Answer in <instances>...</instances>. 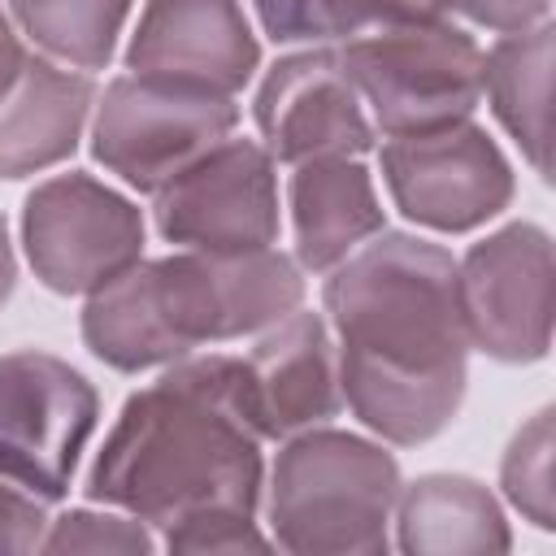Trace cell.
Here are the masks:
<instances>
[{
	"label": "cell",
	"instance_id": "6da1fadb",
	"mask_svg": "<svg viewBox=\"0 0 556 556\" xmlns=\"http://www.w3.org/2000/svg\"><path fill=\"white\" fill-rule=\"evenodd\" d=\"M326 274L321 304L339 339L343 404L395 447L443 434L469 382L456 256L443 243L378 230Z\"/></svg>",
	"mask_w": 556,
	"mask_h": 556
},
{
	"label": "cell",
	"instance_id": "7a4b0ae2",
	"mask_svg": "<svg viewBox=\"0 0 556 556\" xmlns=\"http://www.w3.org/2000/svg\"><path fill=\"white\" fill-rule=\"evenodd\" d=\"M261 443L243 356H182L122 404L91 460L87 500L161 530L208 508L256 513Z\"/></svg>",
	"mask_w": 556,
	"mask_h": 556
},
{
	"label": "cell",
	"instance_id": "3957f363",
	"mask_svg": "<svg viewBox=\"0 0 556 556\" xmlns=\"http://www.w3.org/2000/svg\"><path fill=\"white\" fill-rule=\"evenodd\" d=\"M304 300L300 261L269 248L135 261L83 304V343L117 374L165 369L204 343L261 334Z\"/></svg>",
	"mask_w": 556,
	"mask_h": 556
},
{
	"label": "cell",
	"instance_id": "277c9868",
	"mask_svg": "<svg viewBox=\"0 0 556 556\" xmlns=\"http://www.w3.org/2000/svg\"><path fill=\"white\" fill-rule=\"evenodd\" d=\"M395 456L348 430L313 426L282 439L269 469L274 543L300 556H382L400 500Z\"/></svg>",
	"mask_w": 556,
	"mask_h": 556
},
{
	"label": "cell",
	"instance_id": "5b68a950",
	"mask_svg": "<svg viewBox=\"0 0 556 556\" xmlns=\"http://www.w3.org/2000/svg\"><path fill=\"white\" fill-rule=\"evenodd\" d=\"M339 61L387 139L465 122L482 100V48L447 17L352 35Z\"/></svg>",
	"mask_w": 556,
	"mask_h": 556
},
{
	"label": "cell",
	"instance_id": "8992f818",
	"mask_svg": "<svg viewBox=\"0 0 556 556\" xmlns=\"http://www.w3.org/2000/svg\"><path fill=\"white\" fill-rule=\"evenodd\" d=\"M235 126H239L235 96L122 74L104 87L96 104L91 152L126 187L156 195L174 174H182L208 148L230 139Z\"/></svg>",
	"mask_w": 556,
	"mask_h": 556
},
{
	"label": "cell",
	"instance_id": "52a82bcc",
	"mask_svg": "<svg viewBox=\"0 0 556 556\" xmlns=\"http://www.w3.org/2000/svg\"><path fill=\"white\" fill-rule=\"evenodd\" d=\"M100 421L96 387L52 352L0 356V478L61 500Z\"/></svg>",
	"mask_w": 556,
	"mask_h": 556
},
{
	"label": "cell",
	"instance_id": "ba28073f",
	"mask_svg": "<svg viewBox=\"0 0 556 556\" xmlns=\"http://www.w3.org/2000/svg\"><path fill=\"white\" fill-rule=\"evenodd\" d=\"M22 248L56 295H91L143 256V213L91 174H56L22 204Z\"/></svg>",
	"mask_w": 556,
	"mask_h": 556
},
{
	"label": "cell",
	"instance_id": "9c48e42d",
	"mask_svg": "<svg viewBox=\"0 0 556 556\" xmlns=\"http://www.w3.org/2000/svg\"><path fill=\"white\" fill-rule=\"evenodd\" d=\"M382 182L395 208L439 235L486 226L513 204V165L478 122H452L426 135L382 143Z\"/></svg>",
	"mask_w": 556,
	"mask_h": 556
},
{
	"label": "cell",
	"instance_id": "30bf717a",
	"mask_svg": "<svg viewBox=\"0 0 556 556\" xmlns=\"http://www.w3.org/2000/svg\"><path fill=\"white\" fill-rule=\"evenodd\" d=\"M460 274V308L469 348L504 365L543 361L552 348V308H556V261L552 235L534 222H508L495 235L478 239Z\"/></svg>",
	"mask_w": 556,
	"mask_h": 556
},
{
	"label": "cell",
	"instance_id": "8fae6325",
	"mask_svg": "<svg viewBox=\"0 0 556 556\" xmlns=\"http://www.w3.org/2000/svg\"><path fill=\"white\" fill-rule=\"evenodd\" d=\"M256 139H222L156 195V230L191 252H248L278 239V174Z\"/></svg>",
	"mask_w": 556,
	"mask_h": 556
},
{
	"label": "cell",
	"instance_id": "7c38bea8",
	"mask_svg": "<svg viewBox=\"0 0 556 556\" xmlns=\"http://www.w3.org/2000/svg\"><path fill=\"white\" fill-rule=\"evenodd\" d=\"M256 130L274 161L300 165L317 156H365L374 126L334 48L278 56L256 87Z\"/></svg>",
	"mask_w": 556,
	"mask_h": 556
},
{
	"label": "cell",
	"instance_id": "4fadbf2b",
	"mask_svg": "<svg viewBox=\"0 0 556 556\" xmlns=\"http://www.w3.org/2000/svg\"><path fill=\"white\" fill-rule=\"evenodd\" d=\"M261 65V43L239 0H148L126 48V70L169 87L239 96Z\"/></svg>",
	"mask_w": 556,
	"mask_h": 556
},
{
	"label": "cell",
	"instance_id": "5bb4252c",
	"mask_svg": "<svg viewBox=\"0 0 556 556\" xmlns=\"http://www.w3.org/2000/svg\"><path fill=\"white\" fill-rule=\"evenodd\" d=\"M243 374L252 417L265 439H291L300 430L326 426L343 408L334 343L321 313L295 308L261 330L256 348L243 356Z\"/></svg>",
	"mask_w": 556,
	"mask_h": 556
},
{
	"label": "cell",
	"instance_id": "9a60e30c",
	"mask_svg": "<svg viewBox=\"0 0 556 556\" xmlns=\"http://www.w3.org/2000/svg\"><path fill=\"white\" fill-rule=\"evenodd\" d=\"M96 109V83L83 70L48 56H26L13 87L0 96V178H26L61 165Z\"/></svg>",
	"mask_w": 556,
	"mask_h": 556
},
{
	"label": "cell",
	"instance_id": "2e32d148",
	"mask_svg": "<svg viewBox=\"0 0 556 556\" xmlns=\"http://www.w3.org/2000/svg\"><path fill=\"white\" fill-rule=\"evenodd\" d=\"M287 204L295 226V261L313 274L334 269L348 252L387 230L374 174L361 165V156L300 161L287 182Z\"/></svg>",
	"mask_w": 556,
	"mask_h": 556
},
{
	"label": "cell",
	"instance_id": "e0dca14e",
	"mask_svg": "<svg viewBox=\"0 0 556 556\" xmlns=\"http://www.w3.org/2000/svg\"><path fill=\"white\" fill-rule=\"evenodd\" d=\"M395 547L421 556H495L513 547L500 500L465 473H426L400 486Z\"/></svg>",
	"mask_w": 556,
	"mask_h": 556
},
{
	"label": "cell",
	"instance_id": "ac0fdd59",
	"mask_svg": "<svg viewBox=\"0 0 556 556\" xmlns=\"http://www.w3.org/2000/svg\"><path fill=\"white\" fill-rule=\"evenodd\" d=\"M556 30L539 22L517 35H500L482 52V96L500 126L517 139L534 174L547 178V96H552Z\"/></svg>",
	"mask_w": 556,
	"mask_h": 556
},
{
	"label": "cell",
	"instance_id": "d6986e66",
	"mask_svg": "<svg viewBox=\"0 0 556 556\" xmlns=\"http://www.w3.org/2000/svg\"><path fill=\"white\" fill-rule=\"evenodd\" d=\"M22 35L56 65L104 70L130 17V0H9Z\"/></svg>",
	"mask_w": 556,
	"mask_h": 556
},
{
	"label": "cell",
	"instance_id": "ffe728a7",
	"mask_svg": "<svg viewBox=\"0 0 556 556\" xmlns=\"http://www.w3.org/2000/svg\"><path fill=\"white\" fill-rule=\"evenodd\" d=\"M552 456H556V434H552V408H539L508 443L500 460V486L504 500L539 530H556V486H552Z\"/></svg>",
	"mask_w": 556,
	"mask_h": 556
},
{
	"label": "cell",
	"instance_id": "44dd1931",
	"mask_svg": "<svg viewBox=\"0 0 556 556\" xmlns=\"http://www.w3.org/2000/svg\"><path fill=\"white\" fill-rule=\"evenodd\" d=\"M156 547L152 526L122 513V508H70L56 521H48L39 552H126L148 556Z\"/></svg>",
	"mask_w": 556,
	"mask_h": 556
},
{
	"label": "cell",
	"instance_id": "7402d4cb",
	"mask_svg": "<svg viewBox=\"0 0 556 556\" xmlns=\"http://www.w3.org/2000/svg\"><path fill=\"white\" fill-rule=\"evenodd\" d=\"M452 13V0H321L326 35L330 39H352L369 30H391V26H417V22H439Z\"/></svg>",
	"mask_w": 556,
	"mask_h": 556
},
{
	"label": "cell",
	"instance_id": "603a6c76",
	"mask_svg": "<svg viewBox=\"0 0 556 556\" xmlns=\"http://www.w3.org/2000/svg\"><path fill=\"white\" fill-rule=\"evenodd\" d=\"M169 552H265L269 539L256 530V513L235 508H208L187 521L165 526L161 539Z\"/></svg>",
	"mask_w": 556,
	"mask_h": 556
},
{
	"label": "cell",
	"instance_id": "cb8c5ba5",
	"mask_svg": "<svg viewBox=\"0 0 556 556\" xmlns=\"http://www.w3.org/2000/svg\"><path fill=\"white\" fill-rule=\"evenodd\" d=\"M48 530L43 500L0 478V552H35Z\"/></svg>",
	"mask_w": 556,
	"mask_h": 556
},
{
	"label": "cell",
	"instance_id": "d4e9b609",
	"mask_svg": "<svg viewBox=\"0 0 556 556\" xmlns=\"http://www.w3.org/2000/svg\"><path fill=\"white\" fill-rule=\"evenodd\" d=\"M261 26L269 39L278 43H321L326 35V17H321V0H252Z\"/></svg>",
	"mask_w": 556,
	"mask_h": 556
},
{
	"label": "cell",
	"instance_id": "484cf974",
	"mask_svg": "<svg viewBox=\"0 0 556 556\" xmlns=\"http://www.w3.org/2000/svg\"><path fill=\"white\" fill-rule=\"evenodd\" d=\"M452 9L460 17H469L473 26L517 35V30H530V26L547 22L552 0H452Z\"/></svg>",
	"mask_w": 556,
	"mask_h": 556
},
{
	"label": "cell",
	"instance_id": "4316f807",
	"mask_svg": "<svg viewBox=\"0 0 556 556\" xmlns=\"http://www.w3.org/2000/svg\"><path fill=\"white\" fill-rule=\"evenodd\" d=\"M26 48H22V39H17V30H13V22L0 13V96L13 87V78L22 74V65H26Z\"/></svg>",
	"mask_w": 556,
	"mask_h": 556
},
{
	"label": "cell",
	"instance_id": "83f0119b",
	"mask_svg": "<svg viewBox=\"0 0 556 556\" xmlns=\"http://www.w3.org/2000/svg\"><path fill=\"white\" fill-rule=\"evenodd\" d=\"M17 287V256H13V243H9V226H4V213H0V308L9 304Z\"/></svg>",
	"mask_w": 556,
	"mask_h": 556
}]
</instances>
